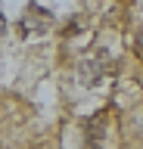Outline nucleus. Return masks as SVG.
Listing matches in <instances>:
<instances>
[{"label": "nucleus", "instance_id": "nucleus-1", "mask_svg": "<svg viewBox=\"0 0 143 149\" xmlns=\"http://www.w3.org/2000/svg\"><path fill=\"white\" fill-rule=\"evenodd\" d=\"M106 56H96V59H84V62H81V68H78V72H81V81L84 84H96L100 81V78H103V72H106Z\"/></svg>", "mask_w": 143, "mask_h": 149}, {"label": "nucleus", "instance_id": "nucleus-3", "mask_svg": "<svg viewBox=\"0 0 143 149\" xmlns=\"http://www.w3.org/2000/svg\"><path fill=\"white\" fill-rule=\"evenodd\" d=\"M137 56H140V59H143V31H140V34H137Z\"/></svg>", "mask_w": 143, "mask_h": 149}, {"label": "nucleus", "instance_id": "nucleus-4", "mask_svg": "<svg viewBox=\"0 0 143 149\" xmlns=\"http://www.w3.org/2000/svg\"><path fill=\"white\" fill-rule=\"evenodd\" d=\"M6 31V19H3V13H0V34Z\"/></svg>", "mask_w": 143, "mask_h": 149}, {"label": "nucleus", "instance_id": "nucleus-5", "mask_svg": "<svg viewBox=\"0 0 143 149\" xmlns=\"http://www.w3.org/2000/svg\"><path fill=\"white\" fill-rule=\"evenodd\" d=\"M96 149H103V146H96Z\"/></svg>", "mask_w": 143, "mask_h": 149}, {"label": "nucleus", "instance_id": "nucleus-2", "mask_svg": "<svg viewBox=\"0 0 143 149\" xmlns=\"http://www.w3.org/2000/svg\"><path fill=\"white\" fill-rule=\"evenodd\" d=\"M22 25L28 28V31H44V28L50 25V13H44L40 6H28L25 19H22Z\"/></svg>", "mask_w": 143, "mask_h": 149}]
</instances>
